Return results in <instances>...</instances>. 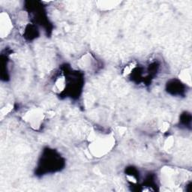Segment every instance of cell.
I'll use <instances>...</instances> for the list:
<instances>
[{"instance_id":"6da1fadb","label":"cell","mask_w":192,"mask_h":192,"mask_svg":"<svg viewBox=\"0 0 192 192\" xmlns=\"http://www.w3.org/2000/svg\"><path fill=\"white\" fill-rule=\"evenodd\" d=\"M91 144L89 146V151L96 157H102L111 151L114 146L115 140L111 135H105L96 138V134H91Z\"/></svg>"},{"instance_id":"5b68a950","label":"cell","mask_w":192,"mask_h":192,"mask_svg":"<svg viewBox=\"0 0 192 192\" xmlns=\"http://www.w3.org/2000/svg\"><path fill=\"white\" fill-rule=\"evenodd\" d=\"M173 146V139L172 137H168L165 142V149L166 150H169L172 148Z\"/></svg>"},{"instance_id":"52a82bcc","label":"cell","mask_w":192,"mask_h":192,"mask_svg":"<svg viewBox=\"0 0 192 192\" xmlns=\"http://www.w3.org/2000/svg\"><path fill=\"white\" fill-rule=\"evenodd\" d=\"M168 128H169V125L167 124V122H165L163 124V126L161 127V131H166Z\"/></svg>"},{"instance_id":"3957f363","label":"cell","mask_w":192,"mask_h":192,"mask_svg":"<svg viewBox=\"0 0 192 192\" xmlns=\"http://www.w3.org/2000/svg\"><path fill=\"white\" fill-rule=\"evenodd\" d=\"M12 29V23L10 17L5 13L1 14L0 19V31H1L2 37H7L10 34Z\"/></svg>"},{"instance_id":"277c9868","label":"cell","mask_w":192,"mask_h":192,"mask_svg":"<svg viewBox=\"0 0 192 192\" xmlns=\"http://www.w3.org/2000/svg\"><path fill=\"white\" fill-rule=\"evenodd\" d=\"M191 71H188L187 69L182 71V73L180 74V79L188 85H191Z\"/></svg>"},{"instance_id":"8992f818","label":"cell","mask_w":192,"mask_h":192,"mask_svg":"<svg viewBox=\"0 0 192 192\" xmlns=\"http://www.w3.org/2000/svg\"><path fill=\"white\" fill-rule=\"evenodd\" d=\"M12 106L11 105V104H8V105L5 106V107L2 108L1 110V115L2 116H3L4 115H6L7 113H8L9 112L11 111V110H12Z\"/></svg>"},{"instance_id":"7a4b0ae2","label":"cell","mask_w":192,"mask_h":192,"mask_svg":"<svg viewBox=\"0 0 192 192\" xmlns=\"http://www.w3.org/2000/svg\"><path fill=\"white\" fill-rule=\"evenodd\" d=\"M24 119L32 127H35V128H37L40 126L41 123L44 119V114L41 110L32 109L26 113Z\"/></svg>"}]
</instances>
